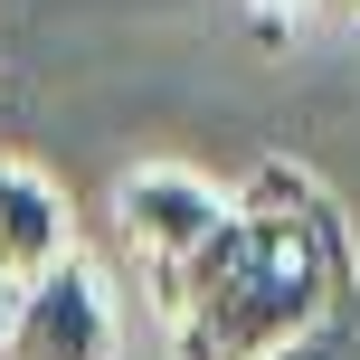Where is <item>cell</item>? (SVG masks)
<instances>
[{
  "label": "cell",
  "mask_w": 360,
  "mask_h": 360,
  "mask_svg": "<svg viewBox=\"0 0 360 360\" xmlns=\"http://www.w3.org/2000/svg\"><path fill=\"white\" fill-rule=\"evenodd\" d=\"M10 313H19V285L0 275V351H10Z\"/></svg>",
  "instance_id": "cell-7"
},
{
  "label": "cell",
  "mask_w": 360,
  "mask_h": 360,
  "mask_svg": "<svg viewBox=\"0 0 360 360\" xmlns=\"http://www.w3.org/2000/svg\"><path fill=\"white\" fill-rule=\"evenodd\" d=\"M114 218H124L133 256H143L152 275H171L180 256H190L199 237H209L218 218H228V190H218V180H199V171L152 162V171H133L124 190H114Z\"/></svg>",
  "instance_id": "cell-3"
},
{
  "label": "cell",
  "mask_w": 360,
  "mask_h": 360,
  "mask_svg": "<svg viewBox=\"0 0 360 360\" xmlns=\"http://www.w3.org/2000/svg\"><path fill=\"white\" fill-rule=\"evenodd\" d=\"M57 256H67V199H57V180L0 162V275L29 285V275L57 266Z\"/></svg>",
  "instance_id": "cell-4"
},
{
  "label": "cell",
  "mask_w": 360,
  "mask_h": 360,
  "mask_svg": "<svg viewBox=\"0 0 360 360\" xmlns=\"http://www.w3.org/2000/svg\"><path fill=\"white\" fill-rule=\"evenodd\" d=\"M247 10H256V29H266V38H285V19H294V0H247Z\"/></svg>",
  "instance_id": "cell-6"
},
{
  "label": "cell",
  "mask_w": 360,
  "mask_h": 360,
  "mask_svg": "<svg viewBox=\"0 0 360 360\" xmlns=\"http://www.w3.org/2000/svg\"><path fill=\"white\" fill-rule=\"evenodd\" d=\"M0 360H114V294L86 256H57L19 285V313H10V351Z\"/></svg>",
  "instance_id": "cell-2"
},
{
  "label": "cell",
  "mask_w": 360,
  "mask_h": 360,
  "mask_svg": "<svg viewBox=\"0 0 360 360\" xmlns=\"http://www.w3.org/2000/svg\"><path fill=\"white\" fill-rule=\"evenodd\" d=\"M152 285L180 323V360H256L360 294V247L313 171L256 162L228 218Z\"/></svg>",
  "instance_id": "cell-1"
},
{
  "label": "cell",
  "mask_w": 360,
  "mask_h": 360,
  "mask_svg": "<svg viewBox=\"0 0 360 360\" xmlns=\"http://www.w3.org/2000/svg\"><path fill=\"white\" fill-rule=\"evenodd\" d=\"M256 360H360V294H351V304H332L323 323H304L294 342L256 351Z\"/></svg>",
  "instance_id": "cell-5"
}]
</instances>
